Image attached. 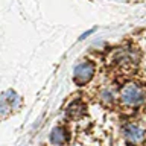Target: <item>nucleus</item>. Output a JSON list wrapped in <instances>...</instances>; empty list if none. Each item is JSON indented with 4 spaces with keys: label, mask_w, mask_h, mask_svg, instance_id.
<instances>
[{
    "label": "nucleus",
    "mask_w": 146,
    "mask_h": 146,
    "mask_svg": "<svg viewBox=\"0 0 146 146\" xmlns=\"http://www.w3.org/2000/svg\"><path fill=\"white\" fill-rule=\"evenodd\" d=\"M143 99H145L143 90L137 84H132V82L126 84L120 91V100L126 107H137L143 102Z\"/></svg>",
    "instance_id": "obj_1"
},
{
    "label": "nucleus",
    "mask_w": 146,
    "mask_h": 146,
    "mask_svg": "<svg viewBox=\"0 0 146 146\" xmlns=\"http://www.w3.org/2000/svg\"><path fill=\"white\" fill-rule=\"evenodd\" d=\"M123 135L129 146L141 145L146 140V131L137 123H129L123 128Z\"/></svg>",
    "instance_id": "obj_2"
},
{
    "label": "nucleus",
    "mask_w": 146,
    "mask_h": 146,
    "mask_svg": "<svg viewBox=\"0 0 146 146\" xmlns=\"http://www.w3.org/2000/svg\"><path fill=\"white\" fill-rule=\"evenodd\" d=\"M93 75H94L93 62L85 61V62H81L79 66H76L75 72H73V79H75L78 85H85L93 78Z\"/></svg>",
    "instance_id": "obj_3"
},
{
    "label": "nucleus",
    "mask_w": 146,
    "mask_h": 146,
    "mask_svg": "<svg viewBox=\"0 0 146 146\" xmlns=\"http://www.w3.org/2000/svg\"><path fill=\"white\" fill-rule=\"evenodd\" d=\"M18 104V96L14 90H6L0 96V117L8 116L12 110L17 108Z\"/></svg>",
    "instance_id": "obj_4"
},
{
    "label": "nucleus",
    "mask_w": 146,
    "mask_h": 146,
    "mask_svg": "<svg viewBox=\"0 0 146 146\" xmlns=\"http://www.w3.org/2000/svg\"><path fill=\"white\" fill-rule=\"evenodd\" d=\"M49 140H50V143L55 145V146H62V145H66L67 140H68V132L64 126H55L53 129L50 131Z\"/></svg>",
    "instance_id": "obj_5"
},
{
    "label": "nucleus",
    "mask_w": 146,
    "mask_h": 146,
    "mask_svg": "<svg viewBox=\"0 0 146 146\" xmlns=\"http://www.w3.org/2000/svg\"><path fill=\"white\" fill-rule=\"evenodd\" d=\"M84 104L81 102V100H75L73 104L68 105V108H67V114L70 116L72 119H79L82 114H84Z\"/></svg>",
    "instance_id": "obj_6"
},
{
    "label": "nucleus",
    "mask_w": 146,
    "mask_h": 146,
    "mask_svg": "<svg viewBox=\"0 0 146 146\" xmlns=\"http://www.w3.org/2000/svg\"><path fill=\"white\" fill-rule=\"evenodd\" d=\"M100 98H102V100H104V102L107 104V105L113 102V93H111L110 90H104L102 94H100Z\"/></svg>",
    "instance_id": "obj_7"
},
{
    "label": "nucleus",
    "mask_w": 146,
    "mask_h": 146,
    "mask_svg": "<svg viewBox=\"0 0 146 146\" xmlns=\"http://www.w3.org/2000/svg\"><path fill=\"white\" fill-rule=\"evenodd\" d=\"M91 32H93V29H91V31H88V32H85V34H82L79 40H84V38H85V36H87V35H90V34H91Z\"/></svg>",
    "instance_id": "obj_8"
}]
</instances>
